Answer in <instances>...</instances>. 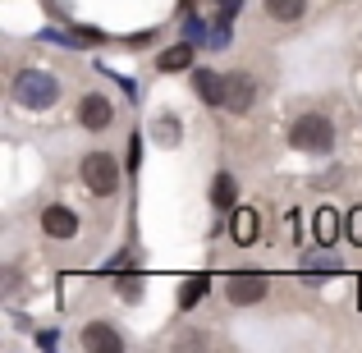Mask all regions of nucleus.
<instances>
[{"mask_svg": "<svg viewBox=\"0 0 362 353\" xmlns=\"http://www.w3.org/2000/svg\"><path fill=\"white\" fill-rule=\"evenodd\" d=\"M156 133H160V142H175V120H160Z\"/></svg>", "mask_w": 362, "mask_h": 353, "instance_id": "nucleus-17", "label": "nucleus"}, {"mask_svg": "<svg viewBox=\"0 0 362 353\" xmlns=\"http://www.w3.org/2000/svg\"><path fill=\"white\" fill-rule=\"evenodd\" d=\"M234 197H239V184H234V175H216V179H211V202L221 207V212H230Z\"/></svg>", "mask_w": 362, "mask_h": 353, "instance_id": "nucleus-11", "label": "nucleus"}, {"mask_svg": "<svg viewBox=\"0 0 362 353\" xmlns=\"http://www.w3.org/2000/svg\"><path fill=\"white\" fill-rule=\"evenodd\" d=\"M230 234H234V243H243V248H247L257 234H262V216H257V212H234Z\"/></svg>", "mask_w": 362, "mask_h": 353, "instance_id": "nucleus-9", "label": "nucleus"}, {"mask_svg": "<svg viewBox=\"0 0 362 353\" xmlns=\"http://www.w3.org/2000/svg\"><path fill=\"white\" fill-rule=\"evenodd\" d=\"M349 238L362 248V207H358V212H349Z\"/></svg>", "mask_w": 362, "mask_h": 353, "instance_id": "nucleus-16", "label": "nucleus"}, {"mask_svg": "<svg viewBox=\"0 0 362 353\" xmlns=\"http://www.w3.org/2000/svg\"><path fill=\"white\" fill-rule=\"evenodd\" d=\"M202 294H206V275H188V280L179 284V308H193Z\"/></svg>", "mask_w": 362, "mask_h": 353, "instance_id": "nucleus-14", "label": "nucleus"}, {"mask_svg": "<svg viewBox=\"0 0 362 353\" xmlns=\"http://www.w3.org/2000/svg\"><path fill=\"white\" fill-rule=\"evenodd\" d=\"M110 120H115V106H110V97H101V92H88V97L78 101V124L92 133L110 129Z\"/></svg>", "mask_w": 362, "mask_h": 353, "instance_id": "nucleus-6", "label": "nucleus"}, {"mask_svg": "<svg viewBox=\"0 0 362 353\" xmlns=\"http://www.w3.org/2000/svg\"><path fill=\"white\" fill-rule=\"evenodd\" d=\"M193 83H197V97H202L206 106H221V74L197 69V74H193Z\"/></svg>", "mask_w": 362, "mask_h": 353, "instance_id": "nucleus-12", "label": "nucleus"}, {"mask_svg": "<svg viewBox=\"0 0 362 353\" xmlns=\"http://www.w3.org/2000/svg\"><path fill=\"white\" fill-rule=\"evenodd\" d=\"M188 64H193V46H170V51L165 55H160V69H165V74H175V69H188Z\"/></svg>", "mask_w": 362, "mask_h": 353, "instance_id": "nucleus-13", "label": "nucleus"}, {"mask_svg": "<svg viewBox=\"0 0 362 353\" xmlns=\"http://www.w3.org/2000/svg\"><path fill=\"white\" fill-rule=\"evenodd\" d=\"M78 175H83V184H88L92 197H110L119 188V161L110 156V151H88Z\"/></svg>", "mask_w": 362, "mask_h": 353, "instance_id": "nucleus-3", "label": "nucleus"}, {"mask_svg": "<svg viewBox=\"0 0 362 353\" xmlns=\"http://www.w3.org/2000/svg\"><path fill=\"white\" fill-rule=\"evenodd\" d=\"M317 238H321V243H335V238H339V216L335 212H330V207H326V212H317Z\"/></svg>", "mask_w": 362, "mask_h": 353, "instance_id": "nucleus-15", "label": "nucleus"}, {"mask_svg": "<svg viewBox=\"0 0 362 353\" xmlns=\"http://www.w3.org/2000/svg\"><path fill=\"white\" fill-rule=\"evenodd\" d=\"M266 14H271L275 23H298V18L308 14V0H266Z\"/></svg>", "mask_w": 362, "mask_h": 353, "instance_id": "nucleus-10", "label": "nucleus"}, {"mask_svg": "<svg viewBox=\"0 0 362 353\" xmlns=\"http://www.w3.org/2000/svg\"><path fill=\"white\" fill-rule=\"evenodd\" d=\"M266 275H257V271H239V275H230L225 280V294H230V303H239V308H247V303H262L266 299Z\"/></svg>", "mask_w": 362, "mask_h": 353, "instance_id": "nucleus-5", "label": "nucleus"}, {"mask_svg": "<svg viewBox=\"0 0 362 353\" xmlns=\"http://www.w3.org/2000/svg\"><path fill=\"white\" fill-rule=\"evenodd\" d=\"M42 230L51 238H74L78 234V216H74L69 207H46L42 212Z\"/></svg>", "mask_w": 362, "mask_h": 353, "instance_id": "nucleus-8", "label": "nucleus"}, {"mask_svg": "<svg viewBox=\"0 0 362 353\" xmlns=\"http://www.w3.org/2000/svg\"><path fill=\"white\" fill-rule=\"evenodd\" d=\"M55 97H60V83H55V74L46 69H18L14 74V101L28 110H51Z\"/></svg>", "mask_w": 362, "mask_h": 353, "instance_id": "nucleus-1", "label": "nucleus"}, {"mask_svg": "<svg viewBox=\"0 0 362 353\" xmlns=\"http://www.w3.org/2000/svg\"><path fill=\"white\" fill-rule=\"evenodd\" d=\"M83 349H92V353H115V349H124L119 326H110V321H88V326H83Z\"/></svg>", "mask_w": 362, "mask_h": 353, "instance_id": "nucleus-7", "label": "nucleus"}, {"mask_svg": "<svg viewBox=\"0 0 362 353\" xmlns=\"http://www.w3.org/2000/svg\"><path fill=\"white\" fill-rule=\"evenodd\" d=\"M289 147L308 151V156H321V151L335 147V124L326 115H317V110H308V115H298L289 124Z\"/></svg>", "mask_w": 362, "mask_h": 353, "instance_id": "nucleus-2", "label": "nucleus"}, {"mask_svg": "<svg viewBox=\"0 0 362 353\" xmlns=\"http://www.w3.org/2000/svg\"><path fill=\"white\" fill-rule=\"evenodd\" d=\"M252 101H257V83H252V74H243V69L221 74V110H230V115H243Z\"/></svg>", "mask_w": 362, "mask_h": 353, "instance_id": "nucleus-4", "label": "nucleus"}]
</instances>
